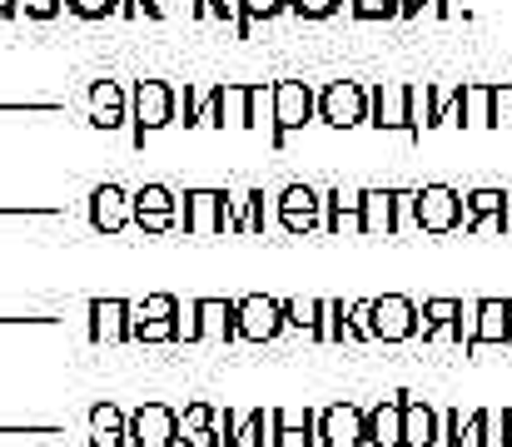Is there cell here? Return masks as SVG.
<instances>
[{
	"label": "cell",
	"instance_id": "21",
	"mask_svg": "<svg viewBox=\"0 0 512 447\" xmlns=\"http://www.w3.org/2000/svg\"><path fill=\"white\" fill-rule=\"evenodd\" d=\"M363 229H388V194H368V209H363Z\"/></svg>",
	"mask_w": 512,
	"mask_h": 447
},
{
	"label": "cell",
	"instance_id": "8",
	"mask_svg": "<svg viewBox=\"0 0 512 447\" xmlns=\"http://www.w3.org/2000/svg\"><path fill=\"white\" fill-rule=\"evenodd\" d=\"M90 219H95V229L115 234V229L130 224V199H125L115 184H105V189H95V199H90Z\"/></svg>",
	"mask_w": 512,
	"mask_h": 447
},
{
	"label": "cell",
	"instance_id": "23",
	"mask_svg": "<svg viewBox=\"0 0 512 447\" xmlns=\"http://www.w3.org/2000/svg\"><path fill=\"white\" fill-rule=\"evenodd\" d=\"M423 313H428V318H433V323H438V328H448V323H453V318H458V303H448V298H438V303H428V308H423Z\"/></svg>",
	"mask_w": 512,
	"mask_h": 447
},
{
	"label": "cell",
	"instance_id": "2",
	"mask_svg": "<svg viewBox=\"0 0 512 447\" xmlns=\"http://www.w3.org/2000/svg\"><path fill=\"white\" fill-rule=\"evenodd\" d=\"M130 443L135 447H174L179 443V413L165 403H145L130 423H125Z\"/></svg>",
	"mask_w": 512,
	"mask_h": 447
},
{
	"label": "cell",
	"instance_id": "5",
	"mask_svg": "<svg viewBox=\"0 0 512 447\" xmlns=\"http://www.w3.org/2000/svg\"><path fill=\"white\" fill-rule=\"evenodd\" d=\"M130 214H135V224H140V229H150V234H165V229L174 224V199H170V189H160V184L140 189V194L130 199Z\"/></svg>",
	"mask_w": 512,
	"mask_h": 447
},
{
	"label": "cell",
	"instance_id": "27",
	"mask_svg": "<svg viewBox=\"0 0 512 447\" xmlns=\"http://www.w3.org/2000/svg\"><path fill=\"white\" fill-rule=\"evenodd\" d=\"M254 15H269V10H279V0H244Z\"/></svg>",
	"mask_w": 512,
	"mask_h": 447
},
{
	"label": "cell",
	"instance_id": "3",
	"mask_svg": "<svg viewBox=\"0 0 512 447\" xmlns=\"http://www.w3.org/2000/svg\"><path fill=\"white\" fill-rule=\"evenodd\" d=\"M319 443L324 447H363V413L353 403H334L319 413Z\"/></svg>",
	"mask_w": 512,
	"mask_h": 447
},
{
	"label": "cell",
	"instance_id": "13",
	"mask_svg": "<svg viewBox=\"0 0 512 447\" xmlns=\"http://www.w3.org/2000/svg\"><path fill=\"white\" fill-rule=\"evenodd\" d=\"M309 105H314V100H309V90H304V85H294V80L274 90V120H279L284 130L304 125V120H309Z\"/></svg>",
	"mask_w": 512,
	"mask_h": 447
},
{
	"label": "cell",
	"instance_id": "4",
	"mask_svg": "<svg viewBox=\"0 0 512 447\" xmlns=\"http://www.w3.org/2000/svg\"><path fill=\"white\" fill-rule=\"evenodd\" d=\"M418 328V318H413V303L398 294L378 298L373 303V338H388V343H398V338H408Z\"/></svg>",
	"mask_w": 512,
	"mask_h": 447
},
{
	"label": "cell",
	"instance_id": "14",
	"mask_svg": "<svg viewBox=\"0 0 512 447\" xmlns=\"http://www.w3.org/2000/svg\"><path fill=\"white\" fill-rule=\"evenodd\" d=\"M324 115H329V125H358V120H363V95H358V85L324 90Z\"/></svg>",
	"mask_w": 512,
	"mask_h": 447
},
{
	"label": "cell",
	"instance_id": "20",
	"mask_svg": "<svg viewBox=\"0 0 512 447\" xmlns=\"http://www.w3.org/2000/svg\"><path fill=\"white\" fill-rule=\"evenodd\" d=\"M478 338H503L508 333V303H483L478 308Z\"/></svg>",
	"mask_w": 512,
	"mask_h": 447
},
{
	"label": "cell",
	"instance_id": "17",
	"mask_svg": "<svg viewBox=\"0 0 512 447\" xmlns=\"http://www.w3.org/2000/svg\"><path fill=\"white\" fill-rule=\"evenodd\" d=\"M194 318H199V338H204V333H209V338H214V333H224V338L234 333V303H224V298H199V303H194Z\"/></svg>",
	"mask_w": 512,
	"mask_h": 447
},
{
	"label": "cell",
	"instance_id": "10",
	"mask_svg": "<svg viewBox=\"0 0 512 447\" xmlns=\"http://www.w3.org/2000/svg\"><path fill=\"white\" fill-rule=\"evenodd\" d=\"M184 224H189L194 234H219V229H224V194H214V189L189 194V214H184Z\"/></svg>",
	"mask_w": 512,
	"mask_h": 447
},
{
	"label": "cell",
	"instance_id": "18",
	"mask_svg": "<svg viewBox=\"0 0 512 447\" xmlns=\"http://www.w3.org/2000/svg\"><path fill=\"white\" fill-rule=\"evenodd\" d=\"M279 214H284L289 229H309V224H314V194H309V189H289Z\"/></svg>",
	"mask_w": 512,
	"mask_h": 447
},
{
	"label": "cell",
	"instance_id": "15",
	"mask_svg": "<svg viewBox=\"0 0 512 447\" xmlns=\"http://www.w3.org/2000/svg\"><path fill=\"white\" fill-rule=\"evenodd\" d=\"M438 438V418L423 403H403V447H433Z\"/></svg>",
	"mask_w": 512,
	"mask_h": 447
},
{
	"label": "cell",
	"instance_id": "9",
	"mask_svg": "<svg viewBox=\"0 0 512 447\" xmlns=\"http://www.w3.org/2000/svg\"><path fill=\"white\" fill-rule=\"evenodd\" d=\"M418 219H423V229L443 234V229L458 224V199H453L448 189H423V194H418Z\"/></svg>",
	"mask_w": 512,
	"mask_h": 447
},
{
	"label": "cell",
	"instance_id": "7",
	"mask_svg": "<svg viewBox=\"0 0 512 447\" xmlns=\"http://www.w3.org/2000/svg\"><path fill=\"white\" fill-rule=\"evenodd\" d=\"M90 328H95V338L100 343H120V338H130V303L125 298H95L90 303Z\"/></svg>",
	"mask_w": 512,
	"mask_h": 447
},
{
	"label": "cell",
	"instance_id": "24",
	"mask_svg": "<svg viewBox=\"0 0 512 447\" xmlns=\"http://www.w3.org/2000/svg\"><path fill=\"white\" fill-rule=\"evenodd\" d=\"M353 328L363 338H373V303H353Z\"/></svg>",
	"mask_w": 512,
	"mask_h": 447
},
{
	"label": "cell",
	"instance_id": "22",
	"mask_svg": "<svg viewBox=\"0 0 512 447\" xmlns=\"http://www.w3.org/2000/svg\"><path fill=\"white\" fill-rule=\"evenodd\" d=\"M319 303H284V318L289 323H299V328H309V333H319Z\"/></svg>",
	"mask_w": 512,
	"mask_h": 447
},
{
	"label": "cell",
	"instance_id": "16",
	"mask_svg": "<svg viewBox=\"0 0 512 447\" xmlns=\"http://www.w3.org/2000/svg\"><path fill=\"white\" fill-rule=\"evenodd\" d=\"M140 125H150V130L170 125V85H160V80L140 85Z\"/></svg>",
	"mask_w": 512,
	"mask_h": 447
},
{
	"label": "cell",
	"instance_id": "11",
	"mask_svg": "<svg viewBox=\"0 0 512 447\" xmlns=\"http://www.w3.org/2000/svg\"><path fill=\"white\" fill-rule=\"evenodd\" d=\"M179 443L184 447H219L214 408H209V403H189V408H184V418H179Z\"/></svg>",
	"mask_w": 512,
	"mask_h": 447
},
{
	"label": "cell",
	"instance_id": "26",
	"mask_svg": "<svg viewBox=\"0 0 512 447\" xmlns=\"http://www.w3.org/2000/svg\"><path fill=\"white\" fill-rule=\"evenodd\" d=\"M85 15H100V10H110V0H75Z\"/></svg>",
	"mask_w": 512,
	"mask_h": 447
},
{
	"label": "cell",
	"instance_id": "25",
	"mask_svg": "<svg viewBox=\"0 0 512 447\" xmlns=\"http://www.w3.org/2000/svg\"><path fill=\"white\" fill-rule=\"evenodd\" d=\"M299 10H309V15H329L334 10V0H294Z\"/></svg>",
	"mask_w": 512,
	"mask_h": 447
},
{
	"label": "cell",
	"instance_id": "28",
	"mask_svg": "<svg viewBox=\"0 0 512 447\" xmlns=\"http://www.w3.org/2000/svg\"><path fill=\"white\" fill-rule=\"evenodd\" d=\"M508 428H512V413H508Z\"/></svg>",
	"mask_w": 512,
	"mask_h": 447
},
{
	"label": "cell",
	"instance_id": "6",
	"mask_svg": "<svg viewBox=\"0 0 512 447\" xmlns=\"http://www.w3.org/2000/svg\"><path fill=\"white\" fill-rule=\"evenodd\" d=\"M363 443L403 447V403H378L373 413H363Z\"/></svg>",
	"mask_w": 512,
	"mask_h": 447
},
{
	"label": "cell",
	"instance_id": "1",
	"mask_svg": "<svg viewBox=\"0 0 512 447\" xmlns=\"http://www.w3.org/2000/svg\"><path fill=\"white\" fill-rule=\"evenodd\" d=\"M284 328V303L279 298H264V294H249L234 303V333L249 338V343H264Z\"/></svg>",
	"mask_w": 512,
	"mask_h": 447
},
{
	"label": "cell",
	"instance_id": "12",
	"mask_svg": "<svg viewBox=\"0 0 512 447\" xmlns=\"http://www.w3.org/2000/svg\"><path fill=\"white\" fill-rule=\"evenodd\" d=\"M90 443L95 447H125L130 443V433H125V413H120L115 403L90 408Z\"/></svg>",
	"mask_w": 512,
	"mask_h": 447
},
{
	"label": "cell",
	"instance_id": "19",
	"mask_svg": "<svg viewBox=\"0 0 512 447\" xmlns=\"http://www.w3.org/2000/svg\"><path fill=\"white\" fill-rule=\"evenodd\" d=\"M90 105H95V125H120V90H115L110 80H105V85H95Z\"/></svg>",
	"mask_w": 512,
	"mask_h": 447
}]
</instances>
